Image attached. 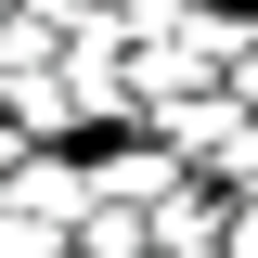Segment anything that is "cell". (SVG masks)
Instances as JSON below:
<instances>
[{
	"instance_id": "2",
	"label": "cell",
	"mask_w": 258,
	"mask_h": 258,
	"mask_svg": "<svg viewBox=\"0 0 258 258\" xmlns=\"http://www.w3.org/2000/svg\"><path fill=\"white\" fill-rule=\"evenodd\" d=\"M0 26H13V0H0Z\"/></svg>"
},
{
	"instance_id": "1",
	"label": "cell",
	"mask_w": 258,
	"mask_h": 258,
	"mask_svg": "<svg viewBox=\"0 0 258 258\" xmlns=\"http://www.w3.org/2000/svg\"><path fill=\"white\" fill-rule=\"evenodd\" d=\"M232 232H245V245H232V258H258V207H245V220H232Z\"/></svg>"
}]
</instances>
